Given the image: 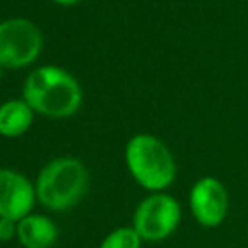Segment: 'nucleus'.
Instances as JSON below:
<instances>
[{"label": "nucleus", "mask_w": 248, "mask_h": 248, "mask_svg": "<svg viewBox=\"0 0 248 248\" xmlns=\"http://www.w3.org/2000/svg\"><path fill=\"white\" fill-rule=\"evenodd\" d=\"M22 93L32 110L52 118L69 117L81 105L78 81L58 66H43L31 73Z\"/></svg>", "instance_id": "obj_1"}, {"label": "nucleus", "mask_w": 248, "mask_h": 248, "mask_svg": "<svg viewBox=\"0 0 248 248\" xmlns=\"http://www.w3.org/2000/svg\"><path fill=\"white\" fill-rule=\"evenodd\" d=\"M125 162L135 183L150 193H164L176 181L177 166L172 152L154 135H134L125 147Z\"/></svg>", "instance_id": "obj_2"}, {"label": "nucleus", "mask_w": 248, "mask_h": 248, "mask_svg": "<svg viewBox=\"0 0 248 248\" xmlns=\"http://www.w3.org/2000/svg\"><path fill=\"white\" fill-rule=\"evenodd\" d=\"M88 174L79 160L61 157L41 170L36 183V198L51 211H64L81 199Z\"/></svg>", "instance_id": "obj_3"}, {"label": "nucleus", "mask_w": 248, "mask_h": 248, "mask_svg": "<svg viewBox=\"0 0 248 248\" xmlns=\"http://www.w3.org/2000/svg\"><path fill=\"white\" fill-rule=\"evenodd\" d=\"M181 223V204L167 193H152L134 213V230L144 242L169 238Z\"/></svg>", "instance_id": "obj_4"}, {"label": "nucleus", "mask_w": 248, "mask_h": 248, "mask_svg": "<svg viewBox=\"0 0 248 248\" xmlns=\"http://www.w3.org/2000/svg\"><path fill=\"white\" fill-rule=\"evenodd\" d=\"M43 47L41 31L27 19L0 22V66L20 68L37 58Z\"/></svg>", "instance_id": "obj_5"}, {"label": "nucleus", "mask_w": 248, "mask_h": 248, "mask_svg": "<svg viewBox=\"0 0 248 248\" xmlns=\"http://www.w3.org/2000/svg\"><path fill=\"white\" fill-rule=\"evenodd\" d=\"M189 209L202 228H216L225 221L230 208L226 186L215 176L199 177L189 189Z\"/></svg>", "instance_id": "obj_6"}, {"label": "nucleus", "mask_w": 248, "mask_h": 248, "mask_svg": "<svg viewBox=\"0 0 248 248\" xmlns=\"http://www.w3.org/2000/svg\"><path fill=\"white\" fill-rule=\"evenodd\" d=\"M36 201V189L26 176L0 169V218L20 221L29 216Z\"/></svg>", "instance_id": "obj_7"}, {"label": "nucleus", "mask_w": 248, "mask_h": 248, "mask_svg": "<svg viewBox=\"0 0 248 248\" xmlns=\"http://www.w3.org/2000/svg\"><path fill=\"white\" fill-rule=\"evenodd\" d=\"M17 238L26 248H51L58 238V230L47 216L29 215L17 221Z\"/></svg>", "instance_id": "obj_8"}, {"label": "nucleus", "mask_w": 248, "mask_h": 248, "mask_svg": "<svg viewBox=\"0 0 248 248\" xmlns=\"http://www.w3.org/2000/svg\"><path fill=\"white\" fill-rule=\"evenodd\" d=\"M32 124V108L24 100H10L0 105V134L19 137Z\"/></svg>", "instance_id": "obj_9"}, {"label": "nucleus", "mask_w": 248, "mask_h": 248, "mask_svg": "<svg viewBox=\"0 0 248 248\" xmlns=\"http://www.w3.org/2000/svg\"><path fill=\"white\" fill-rule=\"evenodd\" d=\"M144 240L139 236L134 226H122L108 233L107 238L101 242L100 248H140Z\"/></svg>", "instance_id": "obj_10"}, {"label": "nucleus", "mask_w": 248, "mask_h": 248, "mask_svg": "<svg viewBox=\"0 0 248 248\" xmlns=\"http://www.w3.org/2000/svg\"><path fill=\"white\" fill-rule=\"evenodd\" d=\"M14 235H17L16 221L9 218H0V240L7 242V240H10Z\"/></svg>", "instance_id": "obj_11"}, {"label": "nucleus", "mask_w": 248, "mask_h": 248, "mask_svg": "<svg viewBox=\"0 0 248 248\" xmlns=\"http://www.w3.org/2000/svg\"><path fill=\"white\" fill-rule=\"evenodd\" d=\"M59 3H75V2H79V0H56Z\"/></svg>", "instance_id": "obj_12"}]
</instances>
